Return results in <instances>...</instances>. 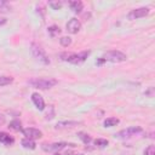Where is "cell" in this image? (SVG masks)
<instances>
[{
	"mask_svg": "<svg viewBox=\"0 0 155 155\" xmlns=\"http://www.w3.org/2000/svg\"><path fill=\"white\" fill-rule=\"evenodd\" d=\"M8 127L13 131H22V122L19 120H12L8 125Z\"/></svg>",
	"mask_w": 155,
	"mask_h": 155,
	"instance_id": "cell-17",
	"label": "cell"
},
{
	"mask_svg": "<svg viewBox=\"0 0 155 155\" xmlns=\"http://www.w3.org/2000/svg\"><path fill=\"white\" fill-rule=\"evenodd\" d=\"M105 62H113V63H120V62H125L127 59V56L117 50H111V51H107L103 57H102Z\"/></svg>",
	"mask_w": 155,
	"mask_h": 155,
	"instance_id": "cell-3",
	"label": "cell"
},
{
	"mask_svg": "<svg viewBox=\"0 0 155 155\" xmlns=\"http://www.w3.org/2000/svg\"><path fill=\"white\" fill-rule=\"evenodd\" d=\"M48 5H50L53 10H59V8L62 7V2H61V1H51Z\"/></svg>",
	"mask_w": 155,
	"mask_h": 155,
	"instance_id": "cell-24",
	"label": "cell"
},
{
	"mask_svg": "<svg viewBox=\"0 0 155 155\" xmlns=\"http://www.w3.org/2000/svg\"><path fill=\"white\" fill-rule=\"evenodd\" d=\"M104 62H105V61H104L103 58H101L99 61H97V62H96V64H97V65H102V64H103Z\"/></svg>",
	"mask_w": 155,
	"mask_h": 155,
	"instance_id": "cell-27",
	"label": "cell"
},
{
	"mask_svg": "<svg viewBox=\"0 0 155 155\" xmlns=\"http://www.w3.org/2000/svg\"><path fill=\"white\" fill-rule=\"evenodd\" d=\"M4 122H5V116H4L2 114H0V126H1Z\"/></svg>",
	"mask_w": 155,
	"mask_h": 155,
	"instance_id": "cell-26",
	"label": "cell"
},
{
	"mask_svg": "<svg viewBox=\"0 0 155 155\" xmlns=\"http://www.w3.org/2000/svg\"><path fill=\"white\" fill-rule=\"evenodd\" d=\"M78 136H79V138H80L85 144H90L91 140H92L91 136H90V134H86V133H84V132H79Z\"/></svg>",
	"mask_w": 155,
	"mask_h": 155,
	"instance_id": "cell-18",
	"label": "cell"
},
{
	"mask_svg": "<svg viewBox=\"0 0 155 155\" xmlns=\"http://www.w3.org/2000/svg\"><path fill=\"white\" fill-rule=\"evenodd\" d=\"M150 12V8L149 7H139V8H134L132 10L130 13H128V19H137V18H142V17H145L148 16Z\"/></svg>",
	"mask_w": 155,
	"mask_h": 155,
	"instance_id": "cell-6",
	"label": "cell"
},
{
	"mask_svg": "<svg viewBox=\"0 0 155 155\" xmlns=\"http://www.w3.org/2000/svg\"><path fill=\"white\" fill-rule=\"evenodd\" d=\"M59 42H61V45H62L63 47H68V46L71 44V39H70L69 36H62V38L59 39Z\"/></svg>",
	"mask_w": 155,
	"mask_h": 155,
	"instance_id": "cell-20",
	"label": "cell"
},
{
	"mask_svg": "<svg viewBox=\"0 0 155 155\" xmlns=\"http://www.w3.org/2000/svg\"><path fill=\"white\" fill-rule=\"evenodd\" d=\"M73 155H84V154H81V153H78V154H73Z\"/></svg>",
	"mask_w": 155,
	"mask_h": 155,
	"instance_id": "cell-29",
	"label": "cell"
},
{
	"mask_svg": "<svg viewBox=\"0 0 155 155\" xmlns=\"http://www.w3.org/2000/svg\"><path fill=\"white\" fill-rule=\"evenodd\" d=\"M145 96H148V97H153V96H154V87H150L148 91H145Z\"/></svg>",
	"mask_w": 155,
	"mask_h": 155,
	"instance_id": "cell-25",
	"label": "cell"
},
{
	"mask_svg": "<svg viewBox=\"0 0 155 155\" xmlns=\"http://www.w3.org/2000/svg\"><path fill=\"white\" fill-rule=\"evenodd\" d=\"M94 144H96L97 147L104 148V147H107V145L109 144V142H108L107 139H103V138H97V139L94 140Z\"/></svg>",
	"mask_w": 155,
	"mask_h": 155,
	"instance_id": "cell-21",
	"label": "cell"
},
{
	"mask_svg": "<svg viewBox=\"0 0 155 155\" xmlns=\"http://www.w3.org/2000/svg\"><path fill=\"white\" fill-rule=\"evenodd\" d=\"M81 122H78V121H61L56 125V128H68V127H74V126H78L80 125Z\"/></svg>",
	"mask_w": 155,
	"mask_h": 155,
	"instance_id": "cell-13",
	"label": "cell"
},
{
	"mask_svg": "<svg viewBox=\"0 0 155 155\" xmlns=\"http://www.w3.org/2000/svg\"><path fill=\"white\" fill-rule=\"evenodd\" d=\"M23 134L25 136V138H29V139H39L42 137V132L38 128H34V127H27L24 130H22Z\"/></svg>",
	"mask_w": 155,
	"mask_h": 155,
	"instance_id": "cell-7",
	"label": "cell"
},
{
	"mask_svg": "<svg viewBox=\"0 0 155 155\" xmlns=\"http://www.w3.org/2000/svg\"><path fill=\"white\" fill-rule=\"evenodd\" d=\"M90 54V51H82L80 53H68V52H64L61 54L62 59L63 61H67L71 64H80L82 63Z\"/></svg>",
	"mask_w": 155,
	"mask_h": 155,
	"instance_id": "cell-2",
	"label": "cell"
},
{
	"mask_svg": "<svg viewBox=\"0 0 155 155\" xmlns=\"http://www.w3.org/2000/svg\"><path fill=\"white\" fill-rule=\"evenodd\" d=\"M54 155H63V154H59V153H54Z\"/></svg>",
	"mask_w": 155,
	"mask_h": 155,
	"instance_id": "cell-30",
	"label": "cell"
},
{
	"mask_svg": "<svg viewBox=\"0 0 155 155\" xmlns=\"http://www.w3.org/2000/svg\"><path fill=\"white\" fill-rule=\"evenodd\" d=\"M119 122H120V120L117 117H108L104 120V126L105 127H113V126H116Z\"/></svg>",
	"mask_w": 155,
	"mask_h": 155,
	"instance_id": "cell-15",
	"label": "cell"
},
{
	"mask_svg": "<svg viewBox=\"0 0 155 155\" xmlns=\"http://www.w3.org/2000/svg\"><path fill=\"white\" fill-rule=\"evenodd\" d=\"M65 27H67V31H69L70 34H76L81 29V23H80V21L78 18H71L67 23Z\"/></svg>",
	"mask_w": 155,
	"mask_h": 155,
	"instance_id": "cell-9",
	"label": "cell"
},
{
	"mask_svg": "<svg viewBox=\"0 0 155 155\" xmlns=\"http://www.w3.org/2000/svg\"><path fill=\"white\" fill-rule=\"evenodd\" d=\"M144 155H155V147L154 145H149L144 150Z\"/></svg>",
	"mask_w": 155,
	"mask_h": 155,
	"instance_id": "cell-23",
	"label": "cell"
},
{
	"mask_svg": "<svg viewBox=\"0 0 155 155\" xmlns=\"http://www.w3.org/2000/svg\"><path fill=\"white\" fill-rule=\"evenodd\" d=\"M31 101H33L34 105L36 107V109H39V110H44L45 109V101L39 93H36V92L31 93Z\"/></svg>",
	"mask_w": 155,
	"mask_h": 155,
	"instance_id": "cell-10",
	"label": "cell"
},
{
	"mask_svg": "<svg viewBox=\"0 0 155 155\" xmlns=\"http://www.w3.org/2000/svg\"><path fill=\"white\" fill-rule=\"evenodd\" d=\"M13 82L12 76H6V75H0V87L1 86H7Z\"/></svg>",
	"mask_w": 155,
	"mask_h": 155,
	"instance_id": "cell-16",
	"label": "cell"
},
{
	"mask_svg": "<svg viewBox=\"0 0 155 155\" xmlns=\"http://www.w3.org/2000/svg\"><path fill=\"white\" fill-rule=\"evenodd\" d=\"M13 142H15V138L12 136H10L6 132H0V143H2L5 145H11V144H13Z\"/></svg>",
	"mask_w": 155,
	"mask_h": 155,
	"instance_id": "cell-11",
	"label": "cell"
},
{
	"mask_svg": "<svg viewBox=\"0 0 155 155\" xmlns=\"http://www.w3.org/2000/svg\"><path fill=\"white\" fill-rule=\"evenodd\" d=\"M69 6L70 8L75 12V13H79L81 12V10L84 8V4L80 1V0H74V1H69Z\"/></svg>",
	"mask_w": 155,
	"mask_h": 155,
	"instance_id": "cell-12",
	"label": "cell"
},
{
	"mask_svg": "<svg viewBox=\"0 0 155 155\" xmlns=\"http://www.w3.org/2000/svg\"><path fill=\"white\" fill-rule=\"evenodd\" d=\"M8 10H11V7L8 6V4L6 1H4V0H0V11L5 12V11H8Z\"/></svg>",
	"mask_w": 155,
	"mask_h": 155,
	"instance_id": "cell-22",
	"label": "cell"
},
{
	"mask_svg": "<svg viewBox=\"0 0 155 155\" xmlns=\"http://www.w3.org/2000/svg\"><path fill=\"white\" fill-rule=\"evenodd\" d=\"M28 84L35 88L47 90V88L56 86L58 84V81L56 79H52V78H34V79H30L28 81Z\"/></svg>",
	"mask_w": 155,
	"mask_h": 155,
	"instance_id": "cell-1",
	"label": "cell"
},
{
	"mask_svg": "<svg viewBox=\"0 0 155 155\" xmlns=\"http://www.w3.org/2000/svg\"><path fill=\"white\" fill-rule=\"evenodd\" d=\"M30 50H31L33 56H34L38 61H40V62H41V63H44V64H50V59H48V57H47L46 52H45V51H44V48H41L38 44L33 42V44L30 45Z\"/></svg>",
	"mask_w": 155,
	"mask_h": 155,
	"instance_id": "cell-4",
	"label": "cell"
},
{
	"mask_svg": "<svg viewBox=\"0 0 155 155\" xmlns=\"http://www.w3.org/2000/svg\"><path fill=\"white\" fill-rule=\"evenodd\" d=\"M143 132V128L139 127V126H132V127H128L126 130H122L120 132H117L115 136L117 138H121V139H126V138H130V137H133V136H137L139 133Z\"/></svg>",
	"mask_w": 155,
	"mask_h": 155,
	"instance_id": "cell-5",
	"label": "cell"
},
{
	"mask_svg": "<svg viewBox=\"0 0 155 155\" xmlns=\"http://www.w3.org/2000/svg\"><path fill=\"white\" fill-rule=\"evenodd\" d=\"M21 144H22L23 148H25V149H30V150H33V149L36 148L35 142H34L33 139H29V138H24V139H22Z\"/></svg>",
	"mask_w": 155,
	"mask_h": 155,
	"instance_id": "cell-14",
	"label": "cell"
},
{
	"mask_svg": "<svg viewBox=\"0 0 155 155\" xmlns=\"http://www.w3.org/2000/svg\"><path fill=\"white\" fill-rule=\"evenodd\" d=\"M67 145H69V144H67L64 142H61V143H51V144L44 143V144H41V148L45 151H56V153H58L59 150H62Z\"/></svg>",
	"mask_w": 155,
	"mask_h": 155,
	"instance_id": "cell-8",
	"label": "cell"
},
{
	"mask_svg": "<svg viewBox=\"0 0 155 155\" xmlns=\"http://www.w3.org/2000/svg\"><path fill=\"white\" fill-rule=\"evenodd\" d=\"M59 33H61L59 27H57V25H51V27H48V34H50L52 38L57 36Z\"/></svg>",
	"mask_w": 155,
	"mask_h": 155,
	"instance_id": "cell-19",
	"label": "cell"
},
{
	"mask_svg": "<svg viewBox=\"0 0 155 155\" xmlns=\"http://www.w3.org/2000/svg\"><path fill=\"white\" fill-rule=\"evenodd\" d=\"M6 22H7V21H6V18H2V17H0V25H4Z\"/></svg>",
	"mask_w": 155,
	"mask_h": 155,
	"instance_id": "cell-28",
	"label": "cell"
}]
</instances>
